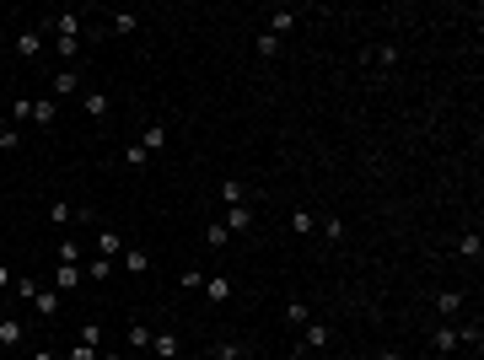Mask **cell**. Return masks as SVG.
<instances>
[{"label": "cell", "instance_id": "cell-16", "mask_svg": "<svg viewBox=\"0 0 484 360\" xmlns=\"http://www.w3.org/2000/svg\"><path fill=\"white\" fill-rule=\"evenodd\" d=\"M70 92H81V75H75L70 65H65V70L54 75V97H70Z\"/></svg>", "mask_w": 484, "mask_h": 360}, {"label": "cell", "instance_id": "cell-1", "mask_svg": "<svg viewBox=\"0 0 484 360\" xmlns=\"http://www.w3.org/2000/svg\"><path fill=\"white\" fill-rule=\"evenodd\" d=\"M38 33H43V38H81V16H75V11H54Z\"/></svg>", "mask_w": 484, "mask_h": 360}, {"label": "cell", "instance_id": "cell-40", "mask_svg": "<svg viewBox=\"0 0 484 360\" xmlns=\"http://www.w3.org/2000/svg\"><path fill=\"white\" fill-rule=\"evenodd\" d=\"M33 360H60V355H48V349H38V355H33Z\"/></svg>", "mask_w": 484, "mask_h": 360}, {"label": "cell", "instance_id": "cell-11", "mask_svg": "<svg viewBox=\"0 0 484 360\" xmlns=\"http://www.w3.org/2000/svg\"><path fill=\"white\" fill-rule=\"evenodd\" d=\"M33 307H38V312H43V317H54V312H60V290H54V285H38Z\"/></svg>", "mask_w": 484, "mask_h": 360}, {"label": "cell", "instance_id": "cell-24", "mask_svg": "<svg viewBox=\"0 0 484 360\" xmlns=\"http://www.w3.org/2000/svg\"><path fill=\"white\" fill-rule=\"evenodd\" d=\"M317 237H328V242H344V221H339V216L317 221Z\"/></svg>", "mask_w": 484, "mask_h": 360}, {"label": "cell", "instance_id": "cell-10", "mask_svg": "<svg viewBox=\"0 0 484 360\" xmlns=\"http://www.w3.org/2000/svg\"><path fill=\"white\" fill-rule=\"evenodd\" d=\"M167 145V124H145V134H140V151L151 157V151H162Z\"/></svg>", "mask_w": 484, "mask_h": 360}, {"label": "cell", "instance_id": "cell-14", "mask_svg": "<svg viewBox=\"0 0 484 360\" xmlns=\"http://www.w3.org/2000/svg\"><path fill=\"white\" fill-rule=\"evenodd\" d=\"M248 355V344H242V339H221L216 349H210V360H242Z\"/></svg>", "mask_w": 484, "mask_h": 360}, {"label": "cell", "instance_id": "cell-28", "mask_svg": "<svg viewBox=\"0 0 484 360\" xmlns=\"http://www.w3.org/2000/svg\"><path fill=\"white\" fill-rule=\"evenodd\" d=\"M60 264H81V242H75V237L60 242Z\"/></svg>", "mask_w": 484, "mask_h": 360}, {"label": "cell", "instance_id": "cell-31", "mask_svg": "<svg viewBox=\"0 0 484 360\" xmlns=\"http://www.w3.org/2000/svg\"><path fill=\"white\" fill-rule=\"evenodd\" d=\"M130 349H151V328H145V323L130 328Z\"/></svg>", "mask_w": 484, "mask_h": 360}, {"label": "cell", "instance_id": "cell-38", "mask_svg": "<svg viewBox=\"0 0 484 360\" xmlns=\"http://www.w3.org/2000/svg\"><path fill=\"white\" fill-rule=\"evenodd\" d=\"M6 285H11V269H6V264H0V290H6Z\"/></svg>", "mask_w": 484, "mask_h": 360}, {"label": "cell", "instance_id": "cell-35", "mask_svg": "<svg viewBox=\"0 0 484 360\" xmlns=\"http://www.w3.org/2000/svg\"><path fill=\"white\" fill-rule=\"evenodd\" d=\"M135 27H140V16H130V11L113 16V33H135Z\"/></svg>", "mask_w": 484, "mask_h": 360}, {"label": "cell", "instance_id": "cell-4", "mask_svg": "<svg viewBox=\"0 0 484 360\" xmlns=\"http://www.w3.org/2000/svg\"><path fill=\"white\" fill-rule=\"evenodd\" d=\"M16 54H22V60H38V54H43V33H38V27H22V33H16Z\"/></svg>", "mask_w": 484, "mask_h": 360}, {"label": "cell", "instance_id": "cell-33", "mask_svg": "<svg viewBox=\"0 0 484 360\" xmlns=\"http://www.w3.org/2000/svg\"><path fill=\"white\" fill-rule=\"evenodd\" d=\"M290 231H317V221H312V210H296V216H290Z\"/></svg>", "mask_w": 484, "mask_h": 360}, {"label": "cell", "instance_id": "cell-25", "mask_svg": "<svg viewBox=\"0 0 484 360\" xmlns=\"http://www.w3.org/2000/svg\"><path fill=\"white\" fill-rule=\"evenodd\" d=\"M226 237H231V231L221 226V221H210V226H205V248H226Z\"/></svg>", "mask_w": 484, "mask_h": 360}, {"label": "cell", "instance_id": "cell-27", "mask_svg": "<svg viewBox=\"0 0 484 360\" xmlns=\"http://www.w3.org/2000/svg\"><path fill=\"white\" fill-rule=\"evenodd\" d=\"M54 54H60V60H75V54H81V38H54Z\"/></svg>", "mask_w": 484, "mask_h": 360}, {"label": "cell", "instance_id": "cell-32", "mask_svg": "<svg viewBox=\"0 0 484 360\" xmlns=\"http://www.w3.org/2000/svg\"><path fill=\"white\" fill-rule=\"evenodd\" d=\"M258 54H264V60H275V54H280V38H275V33H258Z\"/></svg>", "mask_w": 484, "mask_h": 360}, {"label": "cell", "instance_id": "cell-15", "mask_svg": "<svg viewBox=\"0 0 484 360\" xmlns=\"http://www.w3.org/2000/svg\"><path fill=\"white\" fill-rule=\"evenodd\" d=\"M436 312H441V317H458L463 312V290H441V296H436Z\"/></svg>", "mask_w": 484, "mask_h": 360}, {"label": "cell", "instance_id": "cell-5", "mask_svg": "<svg viewBox=\"0 0 484 360\" xmlns=\"http://www.w3.org/2000/svg\"><path fill=\"white\" fill-rule=\"evenodd\" d=\"M81 280H86L81 264H60V269H54V290H60V296H65V290H75Z\"/></svg>", "mask_w": 484, "mask_h": 360}, {"label": "cell", "instance_id": "cell-41", "mask_svg": "<svg viewBox=\"0 0 484 360\" xmlns=\"http://www.w3.org/2000/svg\"><path fill=\"white\" fill-rule=\"evenodd\" d=\"M6 129H11V124H6V108H0V134H6Z\"/></svg>", "mask_w": 484, "mask_h": 360}, {"label": "cell", "instance_id": "cell-26", "mask_svg": "<svg viewBox=\"0 0 484 360\" xmlns=\"http://www.w3.org/2000/svg\"><path fill=\"white\" fill-rule=\"evenodd\" d=\"M458 344H473V349H479V344H484V328H479V323H463V328H458Z\"/></svg>", "mask_w": 484, "mask_h": 360}, {"label": "cell", "instance_id": "cell-9", "mask_svg": "<svg viewBox=\"0 0 484 360\" xmlns=\"http://www.w3.org/2000/svg\"><path fill=\"white\" fill-rule=\"evenodd\" d=\"M151 355L157 360H178V334H151Z\"/></svg>", "mask_w": 484, "mask_h": 360}, {"label": "cell", "instance_id": "cell-37", "mask_svg": "<svg viewBox=\"0 0 484 360\" xmlns=\"http://www.w3.org/2000/svg\"><path fill=\"white\" fill-rule=\"evenodd\" d=\"M377 360H404V355H399V349H377Z\"/></svg>", "mask_w": 484, "mask_h": 360}, {"label": "cell", "instance_id": "cell-19", "mask_svg": "<svg viewBox=\"0 0 484 360\" xmlns=\"http://www.w3.org/2000/svg\"><path fill=\"white\" fill-rule=\"evenodd\" d=\"M285 323H296V328L312 323V312H307V301H302V296H290V301H285Z\"/></svg>", "mask_w": 484, "mask_h": 360}, {"label": "cell", "instance_id": "cell-18", "mask_svg": "<svg viewBox=\"0 0 484 360\" xmlns=\"http://www.w3.org/2000/svg\"><path fill=\"white\" fill-rule=\"evenodd\" d=\"M0 344H6V349L22 344V323H16V317H0Z\"/></svg>", "mask_w": 484, "mask_h": 360}, {"label": "cell", "instance_id": "cell-29", "mask_svg": "<svg viewBox=\"0 0 484 360\" xmlns=\"http://www.w3.org/2000/svg\"><path fill=\"white\" fill-rule=\"evenodd\" d=\"M113 275V258H92V264H86V280H108Z\"/></svg>", "mask_w": 484, "mask_h": 360}, {"label": "cell", "instance_id": "cell-8", "mask_svg": "<svg viewBox=\"0 0 484 360\" xmlns=\"http://www.w3.org/2000/svg\"><path fill=\"white\" fill-rule=\"evenodd\" d=\"M290 27H296V11H285V6H275V11H269V27L264 33H275V38H285Z\"/></svg>", "mask_w": 484, "mask_h": 360}, {"label": "cell", "instance_id": "cell-22", "mask_svg": "<svg viewBox=\"0 0 484 360\" xmlns=\"http://www.w3.org/2000/svg\"><path fill=\"white\" fill-rule=\"evenodd\" d=\"M372 60L382 65V70H393V65H399V43H377V48H372Z\"/></svg>", "mask_w": 484, "mask_h": 360}, {"label": "cell", "instance_id": "cell-13", "mask_svg": "<svg viewBox=\"0 0 484 360\" xmlns=\"http://www.w3.org/2000/svg\"><path fill=\"white\" fill-rule=\"evenodd\" d=\"M119 258H124V269H130V275H145V269H151V253H145V248H124Z\"/></svg>", "mask_w": 484, "mask_h": 360}, {"label": "cell", "instance_id": "cell-2", "mask_svg": "<svg viewBox=\"0 0 484 360\" xmlns=\"http://www.w3.org/2000/svg\"><path fill=\"white\" fill-rule=\"evenodd\" d=\"M48 221H54V226H70V221H81V226H86V221H92V210H75V204L54 199V204H48Z\"/></svg>", "mask_w": 484, "mask_h": 360}, {"label": "cell", "instance_id": "cell-23", "mask_svg": "<svg viewBox=\"0 0 484 360\" xmlns=\"http://www.w3.org/2000/svg\"><path fill=\"white\" fill-rule=\"evenodd\" d=\"M54 113H60V102H33V124H38V129H48Z\"/></svg>", "mask_w": 484, "mask_h": 360}, {"label": "cell", "instance_id": "cell-30", "mask_svg": "<svg viewBox=\"0 0 484 360\" xmlns=\"http://www.w3.org/2000/svg\"><path fill=\"white\" fill-rule=\"evenodd\" d=\"M458 253H463V258H479V253H484V242H479V231H468V237H463V242H458Z\"/></svg>", "mask_w": 484, "mask_h": 360}, {"label": "cell", "instance_id": "cell-20", "mask_svg": "<svg viewBox=\"0 0 484 360\" xmlns=\"http://www.w3.org/2000/svg\"><path fill=\"white\" fill-rule=\"evenodd\" d=\"M431 344L441 349V355H452V349H458V328H452V323H441V328H436V339H431Z\"/></svg>", "mask_w": 484, "mask_h": 360}, {"label": "cell", "instance_id": "cell-12", "mask_svg": "<svg viewBox=\"0 0 484 360\" xmlns=\"http://www.w3.org/2000/svg\"><path fill=\"white\" fill-rule=\"evenodd\" d=\"M205 296L216 301V307H221V301H231V280L226 275H205Z\"/></svg>", "mask_w": 484, "mask_h": 360}, {"label": "cell", "instance_id": "cell-36", "mask_svg": "<svg viewBox=\"0 0 484 360\" xmlns=\"http://www.w3.org/2000/svg\"><path fill=\"white\" fill-rule=\"evenodd\" d=\"M65 360H97V349H92V344H81V339H75V349H70V355H65Z\"/></svg>", "mask_w": 484, "mask_h": 360}, {"label": "cell", "instance_id": "cell-3", "mask_svg": "<svg viewBox=\"0 0 484 360\" xmlns=\"http://www.w3.org/2000/svg\"><path fill=\"white\" fill-rule=\"evenodd\" d=\"M328 339H334V328H328V323H317V317H312V323H302V349H328Z\"/></svg>", "mask_w": 484, "mask_h": 360}, {"label": "cell", "instance_id": "cell-34", "mask_svg": "<svg viewBox=\"0 0 484 360\" xmlns=\"http://www.w3.org/2000/svg\"><path fill=\"white\" fill-rule=\"evenodd\" d=\"M81 344H92V349H102V323H86V328H81Z\"/></svg>", "mask_w": 484, "mask_h": 360}, {"label": "cell", "instance_id": "cell-17", "mask_svg": "<svg viewBox=\"0 0 484 360\" xmlns=\"http://www.w3.org/2000/svg\"><path fill=\"white\" fill-rule=\"evenodd\" d=\"M108 108H113L108 92H86V113H92V119H108Z\"/></svg>", "mask_w": 484, "mask_h": 360}, {"label": "cell", "instance_id": "cell-7", "mask_svg": "<svg viewBox=\"0 0 484 360\" xmlns=\"http://www.w3.org/2000/svg\"><path fill=\"white\" fill-rule=\"evenodd\" d=\"M119 253H124V237L113 226H102L97 231V258H119Z\"/></svg>", "mask_w": 484, "mask_h": 360}, {"label": "cell", "instance_id": "cell-39", "mask_svg": "<svg viewBox=\"0 0 484 360\" xmlns=\"http://www.w3.org/2000/svg\"><path fill=\"white\" fill-rule=\"evenodd\" d=\"M97 360H124V355H113V349H97Z\"/></svg>", "mask_w": 484, "mask_h": 360}, {"label": "cell", "instance_id": "cell-21", "mask_svg": "<svg viewBox=\"0 0 484 360\" xmlns=\"http://www.w3.org/2000/svg\"><path fill=\"white\" fill-rule=\"evenodd\" d=\"M221 204H248V189H242L237 178H226L221 183Z\"/></svg>", "mask_w": 484, "mask_h": 360}, {"label": "cell", "instance_id": "cell-6", "mask_svg": "<svg viewBox=\"0 0 484 360\" xmlns=\"http://www.w3.org/2000/svg\"><path fill=\"white\" fill-rule=\"evenodd\" d=\"M226 231H248L253 226V204H226V221H221Z\"/></svg>", "mask_w": 484, "mask_h": 360}]
</instances>
